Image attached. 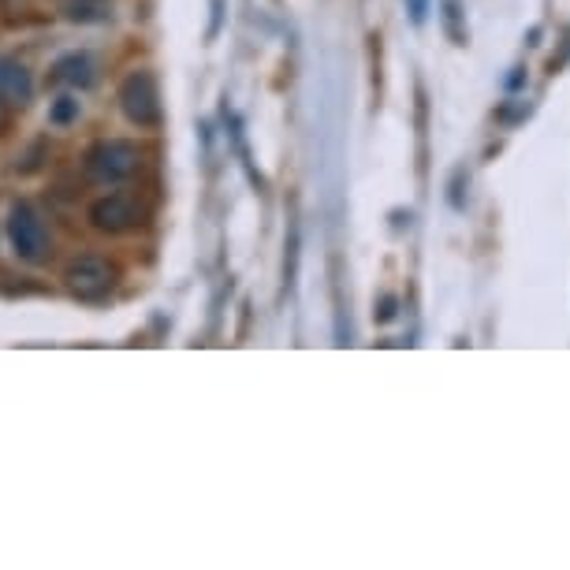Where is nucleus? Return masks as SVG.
Listing matches in <instances>:
<instances>
[{
    "label": "nucleus",
    "mask_w": 570,
    "mask_h": 570,
    "mask_svg": "<svg viewBox=\"0 0 570 570\" xmlns=\"http://www.w3.org/2000/svg\"><path fill=\"white\" fill-rule=\"evenodd\" d=\"M116 102H120V112L127 116V123L142 127V131H157L161 120H165L157 79H153V71H146V68L131 71V75L123 79Z\"/></svg>",
    "instance_id": "obj_1"
},
{
    "label": "nucleus",
    "mask_w": 570,
    "mask_h": 570,
    "mask_svg": "<svg viewBox=\"0 0 570 570\" xmlns=\"http://www.w3.org/2000/svg\"><path fill=\"white\" fill-rule=\"evenodd\" d=\"M142 150L127 139H105L86 153V176L94 183H123V179L139 176Z\"/></svg>",
    "instance_id": "obj_2"
},
{
    "label": "nucleus",
    "mask_w": 570,
    "mask_h": 570,
    "mask_svg": "<svg viewBox=\"0 0 570 570\" xmlns=\"http://www.w3.org/2000/svg\"><path fill=\"white\" fill-rule=\"evenodd\" d=\"M63 284L68 292L79 298V302H105L108 295L120 284V269L112 261L97 258V253H86V258H75L63 273Z\"/></svg>",
    "instance_id": "obj_3"
},
{
    "label": "nucleus",
    "mask_w": 570,
    "mask_h": 570,
    "mask_svg": "<svg viewBox=\"0 0 570 570\" xmlns=\"http://www.w3.org/2000/svg\"><path fill=\"white\" fill-rule=\"evenodd\" d=\"M8 242H12V250L20 253L23 261H31V265H41L52 253L49 231H45L38 210L26 202L12 205V213H8Z\"/></svg>",
    "instance_id": "obj_4"
},
{
    "label": "nucleus",
    "mask_w": 570,
    "mask_h": 570,
    "mask_svg": "<svg viewBox=\"0 0 570 570\" xmlns=\"http://www.w3.org/2000/svg\"><path fill=\"white\" fill-rule=\"evenodd\" d=\"M90 224L105 235H123L142 224V205L131 194H105L90 205Z\"/></svg>",
    "instance_id": "obj_5"
},
{
    "label": "nucleus",
    "mask_w": 570,
    "mask_h": 570,
    "mask_svg": "<svg viewBox=\"0 0 570 570\" xmlns=\"http://www.w3.org/2000/svg\"><path fill=\"white\" fill-rule=\"evenodd\" d=\"M52 83L75 86V90H90L97 83V60L90 52H68L52 63Z\"/></svg>",
    "instance_id": "obj_6"
},
{
    "label": "nucleus",
    "mask_w": 570,
    "mask_h": 570,
    "mask_svg": "<svg viewBox=\"0 0 570 570\" xmlns=\"http://www.w3.org/2000/svg\"><path fill=\"white\" fill-rule=\"evenodd\" d=\"M0 97L8 105H31L34 97V79L15 57H0Z\"/></svg>",
    "instance_id": "obj_7"
},
{
    "label": "nucleus",
    "mask_w": 570,
    "mask_h": 570,
    "mask_svg": "<svg viewBox=\"0 0 570 570\" xmlns=\"http://www.w3.org/2000/svg\"><path fill=\"white\" fill-rule=\"evenodd\" d=\"M60 12L68 23L94 26L112 20V0H60Z\"/></svg>",
    "instance_id": "obj_8"
},
{
    "label": "nucleus",
    "mask_w": 570,
    "mask_h": 570,
    "mask_svg": "<svg viewBox=\"0 0 570 570\" xmlns=\"http://www.w3.org/2000/svg\"><path fill=\"white\" fill-rule=\"evenodd\" d=\"M440 26L455 45H466L470 41V31H466V4L463 0H440Z\"/></svg>",
    "instance_id": "obj_9"
},
{
    "label": "nucleus",
    "mask_w": 570,
    "mask_h": 570,
    "mask_svg": "<svg viewBox=\"0 0 570 570\" xmlns=\"http://www.w3.org/2000/svg\"><path fill=\"white\" fill-rule=\"evenodd\" d=\"M79 112H83V105H79L75 97H57V102H52V108H49V123L68 127V123L79 120Z\"/></svg>",
    "instance_id": "obj_10"
},
{
    "label": "nucleus",
    "mask_w": 570,
    "mask_h": 570,
    "mask_svg": "<svg viewBox=\"0 0 570 570\" xmlns=\"http://www.w3.org/2000/svg\"><path fill=\"white\" fill-rule=\"evenodd\" d=\"M298 276V224H292V235H287V258H284V287L292 292Z\"/></svg>",
    "instance_id": "obj_11"
},
{
    "label": "nucleus",
    "mask_w": 570,
    "mask_h": 570,
    "mask_svg": "<svg viewBox=\"0 0 570 570\" xmlns=\"http://www.w3.org/2000/svg\"><path fill=\"white\" fill-rule=\"evenodd\" d=\"M395 313H400V298H395V295H380L377 306H373V321L377 324H388Z\"/></svg>",
    "instance_id": "obj_12"
},
{
    "label": "nucleus",
    "mask_w": 570,
    "mask_h": 570,
    "mask_svg": "<svg viewBox=\"0 0 570 570\" xmlns=\"http://www.w3.org/2000/svg\"><path fill=\"white\" fill-rule=\"evenodd\" d=\"M403 4H406V12H411V23L414 26H421L425 15L432 12V0H403Z\"/></svg>",
    "instance_id": "obj_13"
},
{
    "label": "nucleus",
    "mask_w": 570,
    "mask_h": 570,
    "mask_svg": "<svg viewBox=\"0 0 570 570\" xmlns=\"http://www.w3.org/2000/svg\"><path fill=\"white\" fill-rule=\"evenodd\" d=\"M463 179H466V168H455V176H451V205H455V210H466Z\"/></svg>",
    "instance_id": "obj_14"
},
{
    "label": "nucleus",
    "mask_w": 570,
    "mask_h": 570,
    "mask_svg": "<svg viewBox=\"0 0 570 570\" xmlns=\"http://www.w3.org/2000/svg\"><path fill=\"white\" fill-rule=\"evenodd\" d=\"M522 83H526V75H522V68H514V75L507 79V90H519Z\"/></svg>",
    "instance_id": "obj_15"
},
{
    "label": "nucleus",
    "mask_w": 570,
    "mask_h": 570,
    "mask_svg": "<svg viewBox=\"0 0 570 570\" xmlns=\"http://www.w3.org/2000/svg\"><path fill=\"white\" fill-rule=\"evenodd\" d=\"M0 102H4V97H0ZM4 127H8V112L0 108V131H4Z\"/></svg>",
    "instance_id": "obj_16"
}]
</instances>
